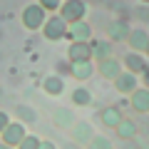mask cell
<instances>
[{
	"mask_svg": "<svg viewBox=\"0 0 149 149\" xmlns=\"http://www.w3.org/2000/svg\"><path fill=\"white\" fill-rule=\"evenodd\" d=\"M45 20H47V10H45L40 3L25 5V10H22V25H25L27 30H42Z\"/></svg>",
	"mask_w": 149,
	"mask_h": 149,
	"instance_id": "1",
	"label": "cell"
},
{
	"mask_svg": "<svg viewBox=\"0 0 149 149\" xmlns=\"http://www.w3.org/2000/svg\"><path fill=\"white\" fill-rule=\"evenodd\" d=\"M60 15H62V20L67 22V25L80 22V20H85V15H87V3L85 0H65L62 8H60Z\"/></svg>",
	"mask_w": 149,
	"mask_h": 149,
	"instance_id": "2",
	"label": "cell"
},
{
	"mask_svg": "<svg viewBox=\"0 0 149 149\" xmlns=\"http://www.w3.org/2000/svg\"><path fill=\"white\" fill-rule=\"evenodd\" d=\"M42 35L47 37L50 42L62 40V37L67 35V22L62 20V15H47V20H45V25H42Z\"/></svg>",
	"mask_w": 149,
	"mask_h": 149,
	"instance_id": "3",
	"label": "cell"
},
{
	"mask_svg": "<svg viewBox=\"0 0 149 149\" xmlns=\"http://www.w3.org/2000/svg\"><path fill=\"white\" fill-rule=\"evenodd\" d=\"M70 42H90L92 40V27L87 20H80V22H72L67 25V35H65Z\"/></svg>",
	"mask_w": 149,
	"mask_h": 149,
	"instance_id": "4",
	"label": "cell"
},
{
	"mask_svg": "<svg viewBox=\"0 0 149 149\" xmlns=\"http://www.w3.org/2000/svg\"><path fill=\"white\" fill-rule=\"evenodd\" d=\"M25 134H27V132H25V127H22L20 122H10L0 137H3V142H5V144H10V147L17 149V147H20V142L25 139Z\"/></svg>",
	"mask_w": 149,
	"mask_h": 149,
	"instance_id": "5",
	"label": "cell"
},
{
	"mask_svg": "<svg viewBox=\"0 0 149 149\" xmlns=\"http://www.w3.org/2000/svg\"><path fill=\"white\" fill-rule=\"evenodd\" d=\"M129 32H132V27H129V22H124V20H112L109 25H107L109 42H122V40H129Z\"/></svg>",
	"mask_w": 149,
	"mask_h": 149,
	"instance_id": "6",
	"label": "cell"
},
{
	"mask_svg": "<svg viewBox=\"0 0 149 149\" xmlns=\"http://www.w3.org/2000/svg\"><path fill=\"white\" fill-rule=\"evenodd\" d=\"M67 55L70 62H87V60H92V42H72Z\"/></svg>",
	"mask_w": 149,
	"mask_h": 149,
	"instance_id": "7",
	"label": "cell"
},
{
	"mask_svg": "<svg viewBox=\"0 0 149 149\" xmlns=\"http://www.w3.org/2000/svg\"><path fill=\"white\" fill-rule=\"evenodd\" d=\"M137 74H132L129 70H122V74H119L117 80H114V87H117L122 95H132L134 90H137Z\"/></svg>",
	"mask_w": 149,
	"mask_h": 149,
	"instance_id": "8",
	"label": "cell"
},
{
	"mask_svg": "<svg viewBox=\"0 0 149 149\" xmlns=\"http://www.w3.org/2000/svg\"><path fill=\"white\" fill-rule=\"evenodd\" d=\"M97 70H100V74L107 77V80H117L119 74H122V62L114 60V57H109V60H102V62L97 65Z\"/></svg>",
	"mask_w": 149,
	"mask_h": 149,
	"instance_id": "9",
	"label": "cell"
},
{
	"mask_svg": "<svg viewBox=\"0 0 149 149\" xmlns=\"http://www.w3.org/2000/svg\"><path fill=\"white\" fill-rule=\"evenodd\" d=\"M70 129H72V139L80 142V144H90V139L95 137V129H92L87 122H74Z\"/></svg>",
	"mask_w": 149,
	"mask_h": 149,
	"instance_id": "10",
	"label": "cell"
},
{
	"mask_svg": "<svg viewBox=\"0 0 149 149\" xmlns=\"http://www.w3.org/2000/svg\"><path fill=\"white\" fill-rule=\"evenodd\" d=\"M124 67H127L132 74H139V72L147 70V57L132 50V52H127V57H124Z\"/></svg>",
	"mask_w": 149,
	"mask_h": 149,
	"instance_id": "11",
	"label": "cell"
},
{
	"mask_svg": "<svg viewBox=\"0 0 149 149\" xmlns=\"http://www.w3.org/2000/svg\"><path fill=\"white\" fill-rule=\"evenodd\" d=\"M127 42H129V47H132L134 52H144V50H147V45H149V32L137 27V30L129 32V40H127Z\"/></svg>",
	"mask_w": 149,
	"mask_h": 149,
	"instance_id": "12",
	"label": "cell"
},
{
	"mask_svg": "<svg viewBox=\"0 0 149 149\" xmlns=\"http://www.w3.org/2000/svg\"><path fill=\"white\" fill-rule=\"evenodd\" d=\"M132 107L137 112H149V90L147 87H137L132 92Z\"/></svg>",
	"mask_w": 149,
	"mask_h": 149,
	"instance_id": "13",
	"label": "cell"
},
{
	"mask_svg": "<svg viewBox=\"0 0 149 149\" xmlns=\"http://www.w3.org/2000/svg\"><path fill=\"white\" fill-rule=\"evenodd\" d=\"M42 90L47 92L50 97H60V95L65 92V82H62V77H57V74H50V77H45Z\"/></svg>",
	"mask_w": 149,
	"mask_h": 149,
	"instance_id": "14",
	"label": "cell"
},
{
	"mask_svg": "<svg viewBox=\"0 0 149 149\" xmlns=\"http://www.w3.org/2000/svg\"><path fill=\"white\" fill-rule=\"evenodd\" d=\"M70 72H72V77H77V80H90L92 72H95V67H92L90 60H87V62H70Z\"/></svg>",
	"mask_w": 149,
	"mask_h": 149,
	"instance_id": "15",
	"label": "cell"
},
{
	"mask_svg": "<svg viewBox=\"0 0 149 149\" xmlns=\"http://www.w3.org/2000/svg\"><path fill=\"white\" fill-rule=\"evenodd\" d=\"M92 57H97L102 62V60H109L112 57V42L109 40H95L92 42Z\"/></svg>",
	"mask_w": 149,
	"mask_h": 149,
	"instance_id": "16",
	"label": "cell"
},
{
	"mask_svg": "<svg viewBox=\"0 0 149 149\" xmlns=\"http://www.w3.org/2000/svg\"><path fill=\"white\" fill-rule=\"evenodd\" d=\"M122 119H124V117H122V112H119L117 107H107V109L102 112V122H104L107 127H112V129H117Z\"/></svg>",
	"mask_w": 149,
	"mask_h": 149,
	"instance_id": "17",
	"label": "cell"
},
{
	"mask_svg": "<svg viewBox=\"0 0 149 149\" xmlns=\"http://www.w3.org/2000/svg\"><path fill=\"white\" fill-rule=\"evenodd\" d=\"M114 132H117L122 139H132V137H137V124H134L132 119H122L119 127L114 129Z\"/></svg>",
	"mask_w": 149,
	"mask_h": 149,
	"instance_id": "18",
	"label": "cell"
},
{
	"mask_svg": "<svg viewBox=\"0 0 149 149\" xmlns=\"http://www.w3.org/2000/svg\"><path fill=\"white\" fill-rule=\"evenodd\" d=\"M72 102L77 107H87V104H92V95H90V90H85V87H77V90L72 92Z\"/></svg>",
	"mask_w": 149,
	"mask_h": 149,
	"instance_id": "19",
	"label": "cell"
},
{
	"mask_svg": "<svg viewBox=\"0 0 149 149\" xmlns=\"http://www.w3.org/2000/svg\"><path fill=\"white\" fill-rule=\"evenodd\" d=\"M55 124H57V127H65V129L72 127L74 119H72V114H70V109H57L55 112Z\"/></svg>",
	"mask_w": 149,
	"mask_h": 149,
	"instance_id": "20",
	"label": "cell"
},
{
	"mask_svg": "<svg viewBox=\"0 0 149 149\" xmlns=\"http://www.w3.org/2000/svg\"><path fill=\"white\" fill-rule=\"evenodd\" d=\"M87 149H112V142L107 137H102V134H95L90 139V144H87Z\"/></svg>",
	"mask_w": 149,
	"mask_h": 149,
	"instance_id": "21",
	"label": "cell"
},
{
	"mask_svg": "<svg viewBox=\"0 0 149 149\" xmlns=\"http://www.w3.org/2000/svg\"><path fill=\"white\" fill-rule=\"evenodd\" d=\"M37 3H40V5H42L50 15H52V13H60V8H62L65 0H37Z\"/></svg>",
	"mask_w": 149,
	"mask_h": 149,
	"instance_id": "22",
	"label": "cell"
},
{
	"mask_svg": "<svg viewBox=\"0 0 149 149\" xmlns=\"http://www.w3.org/2000/svg\"><path fill=\"white\" fill-rule=\"evenodd\" d=\"M37 147H40V139H37L35 134H25V139L20 142L17 149H37Z\"/></svg>",
	"mask_w": 149,
	"mask_h": 149,
	"instance_id": "23",
	"label": "cell"
},
{
	"mask_svg": "<svg viewBox=\"0 0 149 149\" xmlns=\"http://www.w3.org/2000/svg\"><path fill=\"white\" fill-rule=\"evenodd\" d=\"M17 112H22V117H25V119L35 122V109H32V107H30V109H27V107H17Z\"/></svg>",
	"mask_w": 149,
	"mask_h": 149,
	"instance_id": "24",
	"label": "cell"
},
{
	"mask_svg": "<svg viewBox=\"0 0 149 149\" xmlns=\"http://www.w3.org/2000/svg\"><path fill=\"white\" fill-rule=\"evenodd\" d=\"M8 124H10V114H8V112H0V134L5 132Z\"/></svg>",
	"mask_w": 149,
	"mask_h": 149,
	"instance_id": "25",
	"label": "cell"
},
{
	"mask_svg": "<svg viewBox=\"0 0 149 149\" xmlns=\"http://www.w3.org/2000/svg\"><path fill=\"white\" fill-rule=\"evenodd\" d=\"M37 149H57V147H55L52 142H45V139H40V147H37Z\"/></svg>",
	"mask_w": 149,
	"mask_h": 149,
	"instance_id": "26",
	"label": "cell"
},
{
	"mask_svg": "<svg viewBox=\"0 0 149 149\" xmlns=\"http://www.w3.org/2000/svg\"><path fill=\"white\" fill-rule=\"evenodd\" d=\"M142 80H144V87L149 90V65H147V70L142 72Z\"/></svg>",
	"mask_w": 149,
	"mask_h": 149,
	"instance_id": "27",
	"label": "cell"
},
{
	"mask_svg": "<svg viewBox=\"0 0 149 149\" xmlns=\"http://www.w3.org/2000/svg\"><path fill=\"white\" fill-rule=\"evenodd\" d=\"M0 149H15V147H10V144H5V142H0Z\"/></svg>",
	"mask_w": 149,
	"mask_h": 149,
	"instance_id": "28",
	"label": "cell"
},
{
	"mask_svg": "<svg viewBox=\"0 0 149 149\" xmlns=\"http://www.w3.org/2000/svg\"><path fill=\"white\" fill-rule=\"evenodd\" d=\"M144 52H147V57H149V45H147V50H144Z\"/></svg>",
	"mask_w": 149,
	"mask_h": 149,
	"instance_id": "29",
	"label": "cell"
},
{
	"mask_svg": "<svg viewBox=\"0 0 149 149\" xmlns=\"http://www.w3.org/2000/svg\"><path fill=\"white\" fill-rule=\"evenodd\" d=\"M142 3H149V0H142Z\"/></svg>",
	"mask_w": 149,
	"mask_h": 149,
	"instance_id": "30",
	"label": "cell"
}]
</instances>
